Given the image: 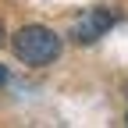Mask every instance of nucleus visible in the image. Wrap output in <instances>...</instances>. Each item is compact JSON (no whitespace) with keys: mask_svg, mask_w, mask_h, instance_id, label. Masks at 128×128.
<instances>
[{"mask_svg":"<svg viewBox=\"0 0 128 128\" xmlns=\"http://www.w3.org/2000/svg\"><path fill=\"white\" fill-rule=\"evenodd\" d=\"M11 50L18 60L32 64V68H43V64H54L60 57V36L46 25H25L11 36Z\"/></svg>","mask_w":128,"mask_h":128,"instance_id":"obj_1","label":"nucleus"},{"mask_svg":"<svg viewBox=\"0 0 128 128\" xmlns=\"http://www.w3.org/2000/svg\"><path fill=\"white\" fill-rule=\"evenodd\" d=\"M114 11H107V7H89L82 18L75 22V28H71V39L75 43H96L100 36H107L110 28H114Z\"/></svg>","mask_w":128,"mask_h":128,"instance_id":"obj_2","label":"nucleus"},{"mask_svg":"<svg viewBox=\"0 0 128 128\" xmlns=\"http://www.w3.org/2000/svg\"><path fill=\"white\" fill-rule=\"evenodd\" d=\"M4 82H7V68L0 64V86H4Z\"/></svg>","mask_w":128,"mask_h":128,"instance_id":"obj_3","label":"nucleus"},{"mask_svg":"<svg viewBox=\"0 0 128 128\" xmlns=\"http://www.w3.org/2000/svg\"><path fill=\"white\" fill-rule=\"evenodd\" d=\"M4 39H7V32H4V25H0V46H4Z\"/></svg>","mask_w":128,"mask_h":128,"instance_id":"obj_4","label":"nucleus"}]
</instances>
